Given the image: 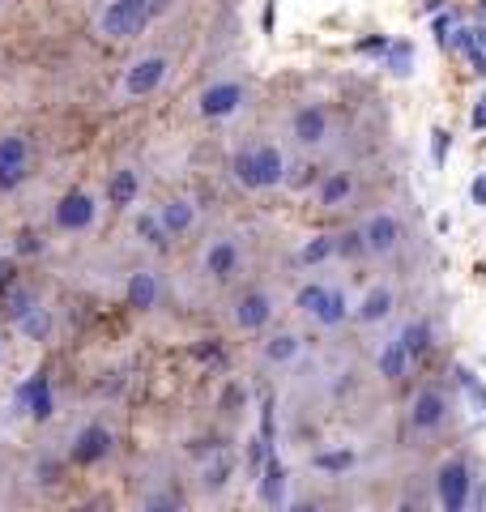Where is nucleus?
<instances>
[{
    "label": "nucleus",
    "mask_w": 486,
    "mask_h": 512,
    "mask_svg": "<svg viewBox=\"0 0 486 512\" xmlns=\"http://www.w3.org/2000/svg\"><path fill=\"white\" fill-rule=\"evenodd\" d=\"M231 180L243 192H273V188H286V175H290V158L278 141H248V146H235L231 150Z\"/></svg>",
    "instance_id": "f257e3e1"
},
{
    "label": "nucleus",
    "mask_w": 486,
    "mask_h": 512,
    "mask_svg": "<svg viewBox=\"0 0 486 512\" xmlns=\"http://www.w3.org/2000/svg\"><path fill=\"white\" fill-rule=\"evenodd\" d=\"M158 18L150 0H107V9L94 18V35L103 43H133L150 30Z\"/></svg>",
    "instance_id": "f03ea898"
},
{
    "label": "nucleus",
    "mask_w": 486,
    "mask_h": 512,
    "mask_svg": "<svg viewBox=\"0 0 486 512\" xmlns=\"http://www.w3.org/2000/svg\"><path fill=\"white\" fill-rule=\"evenodd\" d=\"M167 77H171V56L167 52H145L137 60H128V69L120 77V99L124 103L154 99V94L167 86Z\"/></svg>",
    "instance_id": "7ed1b4c3"
},
{
    "label": "nucleus",
    "mask_w": 486,
    "mask_h": 512,
    "mask_svg": "<svg viewBox=\"0 0 486 512\" xmlns=\"http://www.w3.org/2000/svg\"><path fill=\"white\" fill-rule=\"evenodd\" d=\"M243 107H248V86H243L239 77H214V82L201 86V94H197V116L205 124L235 120Z\"/></svg>",
    "instance_id": "20e7f679"
},
{
    "label": "nucleus",
    "mask_w": 486,
    "mask_h": 512,
    "mask_svg": "<svg viewBox=\"0 0 486 512\" xmlns=\"http://www.w3.org/2000/svg\"><path fill=\"white\" fill-rule=\"evenodd\" d=\"M35 175V141L30 133H0V197L18 192Z\"/></svg>",
    "instance_id": "39448f33"
},
{
    "label": "nucleus",
    "mask_w": 486,
    "mask_h": 512,
    "mask_svg": "<svg viewBox=\"0 0 486 512\" xmlns=\"http://www.w3.org/2000/svg\"><path fill=\"white\" fill-rule=\"evenodd\" d=\"M474 500V470L465 457H444L435 466V504L444 512H465Z\"/></svg>",
    "instance_id": "423d86ee"
},
{
    "label": "nucleus",
    "mask_w": 486,
    "mask_h": 512,
    "mask_svg": "<svg viewBox=\"0 0 486 512\" xmlns=\"http://www.w3.org/2000/svg\"><path fill=\"white\" fill-rule=\"evenodd\" d=\"M52 222L60 235H86L94 222H99V201H94L90 188H64L56 210H52Z\"/></svg>",
    "instance_id": "0eeeda50"
},
{
    "label": "nucleus",
    "mask_w": 486,
    "mask_h": 512,
    "mask_svg": "<svg viewBox=\"0 0 486 512\" xmlns=\"http://www.w3.org/2000/svg\"><path fill=\"white\" fill-rule=\"evenodd\" d=\"M273 316H278V299L265 286H248L243 295H235L231 303V325L239 333H265L273 325Z\"/></svg>",
    "instance_id": "6e6552de"
},
{
    "label": "nucleus",
    "mask_w": 486,
    "mask_h": 512,
    "mask_svg": "<svg viewBox=\"0 0 486 512\" xmlns=\"http://www.w3.org/2000/svg\"><path fill=\"white\" fill-rule=\"evenodd\" d=\"M329 137H333V116L324 103L307 99L290 111V141H295L299 150H320Z\"/></svg>",
    "instance_id": "1a4fd4ad"
},
{
    "label": "nucleus",
    "mask_w": 486,
    "mask_h": 512,
    "mask_svg": "<svg viewBox=\"0 0 486 512\" xmlns=\"http://www.w3.org/2000/svg\"><path fill=\"white\" fill-rule=\"evenodd\" d=\"M239 269H243V248H239L235 235L205 239V248H201V274L209 282H235Z\"/></svg>",
    "instance_id": "9d476101"
},
{
    "label": "nucleus",
    "mask_w": 486,
    "mask_h": 512,
    "mask_svg": "<svg viewBox=\"0 0 486 512\" xmlns=\"http://www.w3.org/2000/svg\"><path fill=\"white\" fill-rule=\"evenodd\" d=\"M116 453V436H111V427L107 423H86L73 436L69 444V461L77 470H94V466H103V461Z\"/></svg>",
    "instance_id": "9b49d317"
},
{
    "label": "nucleus",
    "mask_w": 486,
    "mask_h": 512,
    "mask_svg": "<svg viewBox=\"0 0 486 512\" xmlns=\"http://www.w3.org/2000/svg\"><path fill=\"white\" fill-rule=\"evenodd\" d=\"M405 423H410V431H418V436H431V431H440L448 423V393L435 389V384L418 389L410 410H405Z\"/></svg>",
    "instance_id": "f8f14e48"
},
{
    "label": "nucleus",
    "mask_w": 486,
    "mask_h": 512,
    "mask_svg": "<svg viewBox=\"0 0 486 512\" xmlns=\"http://www.w3.org/2000/svg\"><path fill=\"white\" fill-rule=\"evenodd\" d=\"M363 239H367V252L371 256H393L405 239V227L393 210H376L363 218Z\"/></svg>",
    "instance_id": "ddd939ff"
},
{
    "label": "nucleus",
    "mask_w": 486,
    "mask_h": 512,
    "mask_svg": "<svg viewBox=\"0 0 486 512\" xmlns=\"http://www.w3.org/2000/svg\"><path fill=\"white\" fill-rule=\"evenodd\" d=\"M158 218H162V227H167L171 239H188L197 231V201H192L188 192H171V197H162Z\"/></svg>",
    "instance_id": "4468645a"
},
{
    "label": "nucleus",
    "mask_w": 486,
    "mask_h": 512,
    "mask_svg": "<svg viewBox=\"0 0 486 512\" xmlns=\"http://www.w3.org/2000/svg\"><path fill=\"white\" fill-rule=\"evenodd\" d=\"M162 303V278L158 269H133L124 282V308L133 312H154Z\"/></svg>",
    "instance_id": "2eb2a0df"
},
{
    "label": "nucleus",
    "mask_w": 486,
    "mask_h": 512,
    "mask_svg": "<svg viewBox=\"0 0 486 512\" xmlns=\"http://www.w3.org/2000/svg\"><path fill=\"white\" fill-rule=\"evenodd\" d=\"M18 406H26V414L35 423H47L56 414V397H52V380H47V372H35L22 389H18Z\"/></svg>",
    "instance_id": "dca6fc26"
},
{
    "label": "nucleus",
    "mask_w": 486,
    "mask_h": 512,
    "mask_svg": "<svg viewBox=\"0 0 486 512\" xmlns=\"http://www.w3.org/2000/svg\"><path fill=\"white\" fill-rule=\"evenodd\" d=\"M354 188H359V180H354V171H324L320 184H316V205L320 210H342V205L354 197Z\"/></svg>",
    "instance_id": "f3484780"
},
{
    "label": "nucleus",
    "mask_w": 486,
    "mask_h": 512,
    "mask_svg": "<svg viewBox=\"0 0 486 512\" xmlns=\"http://www.w3.org/2000/svg\"><path fill=\"white\" fill-rule=\"evenodd\" d=\"M397 308V295H393V286H367V295L354 303V320L359 325H380V320H388Z\"/></svg>",
    "instance_id": "a211bd4d"
},
{
    "label": "nucleus",
    "mask_w": 486,
    "mask_h": 512,
    "mask_svg": "<svg viewBox=\"0 0 486 512\" xmlns=\"http://www.w3.org/2000/svg\"><path fill=\"white\" fill-rule=\"evenodd\" d=\"M141 197V175L133 167H116L107 175V210H128Z\"/></svg>",
    "instance_id": "6ab92c4d"
},
{
    "label": "nucleus",
    "mask_w": 486,
    "mask_h": 512,
    "mask_svg": "<svg viewBox=\"0 0 486 512\" xmlns=\"http://www.w3.org/2000/svg\"><path fill=\"white\" fill-rule=\"evenodd\" d=\"M299 355H303V342H299V333H290V329L269 333V338L261 342V359H265V367H290Z\"/></svg>",
    "instance_id": "aec40b11"
},
{
    "label": "nucleus",
    "mask_w": 486,
    "mask_h": 512,
    "mask_svg": "<svg viewBox=\"0 0 486 512\" xmlns=\"http://www.w3.org/2000/svg\"><path fill=\"white\" fill-rule=\"evenodd\" d=\"M256 483H261V500H265L269 508H282V504H286V487H290V474H286V466L278 461V453H269L265 470L256 474Z\"/></svg>",
    "instance_id": "412c9836"
},
{
    "label": "nucleus",
    "mask_w": 486,
    "mask_h": 512,
    "mask_svg": "<svg viewBox=\"0 0 486 512\" xmlns=\"http://www.w3.org/2000/svg\"><path fill=\"white\" fill-rule=\"evenodd\" d=\"M35 303H39V295L18 278L13 286H5V291H0V316H5L9 325H18V320H22L30 308H35Z\"/></svg>",
    "instance_id": "4be33fe9"
},
{
    "label": "nucleus",
    "mask_w": 486,
    "mask_h": 512,
    "mask_svg": "<svg viewBox=\"0 0 486 512\" xmlns=\"http://www.w3.org/2000/svg\"><path fill=\"white\" fill-rule=\"evenodd\" d=\"M133 235H137L150 252H167V248H171V235H167V227H162L158 210H141V214L133 218Z\"/></svg>",
    "instance_id": "5701e85b"
},
{
    "label": "nucleus",
    "mask_w": 486,
    "mask_h": 512,
    "mask_svg": "<svg viewBox=\"0 0 486 512\" xmlns=\"http://www.w3.org/2000/svg\"><path fill=\"white\" fill-rule=\"evenodd\" d=\"M350 316H354L350 295L342 291V286H329V299H324V308L316 312V325H320V329H342Z\"/></svg>",
    "instance_id": "b1692460"
},
{
    "label": "nucleus",
    "mask_w": 486,
    "mask_h": 512,
    "mask_svg": "<svg viewBox=\"0 0 486 512\" xmlns=\"http://www.w3.org/2000/svg\"><path fill=\"white\" fill-rule=\"evenodd\" d=\"M397 342L410 350V359H423V355H431V346H435V329H431V320L427 316H418V320H410L401 333H397Z\"/></svg>",
    "instance_id": "393cba45"
},
{
    "label": "nucleus",
    "mask_w": 486,
    "mask_h": 512,
    "mask_svg": "<svg viewBox=\"0 0 486 512\" xmlns=\"http://www.w3.org/2000/svg\"><path fill=\"white\" fill-rule=\"evenodd\" d=\"M18 329H22V338L26 342H47L56 333V316H52V308L47 303H35L22 320H18Z\"/></svg>",
    "instance_id": "a878e982"
},
{
    "label": "nucleus",
    "mask_w": 486,
    "mask_h": 512,
    "mask_svg": "<svg viewBox=\"0 0 486 512\" xmlns=\"http://www.w3.org/2000/svg\"><path fill=\"white\" fill-rule=\"evenodd\" d=\"M410 350H405L401 342H388L380 355H376V372H380V380H388V384H397L405 372H410Z\"/></svg>",
    "instance_id": "bb28decb"
},
{
    "label": "nucleus",
    "mask_w": 486,
    "mask_h": 512,
    "mask_svg": "<svg viewBox=\"0 0 486 512\" xmlns=\"http://www.w3.org/2000/svg\"><path fill=\"white\" fill-rule=\"evenodd\" d=\"M231 474H235V461L226 453H214V461L201 470V491H209V495L226 491V487H231Z\"/></svg>",
    "instance_id": "cd10ccee"
},
{
    "label": "nucleus",
    "mask_w": 486,
    "mask_h": 512,
    "mask_svg": "<svg viewBox=\"0 0 486 512\" xmlns=\"http://www.w3.org/2000/svg\"><path fill=\"white\" fill-rule=\"evenodd\" d=\"M333 248H337V261H363L367 252V239H363V227H346L333 235Z\"/></svg>",
    "instance_id": "c85d7f7f"
},
{
    "label": "nucleus",
    "mask_w": 486,
    "mask_h": 512,
    "mask_svg": "<svg viewBox=\"0 0 486 512\" xmlns=\"http://www.w3.org/2000/svg\"><path fill=\"white\" fill-rule=\"evenodd\" d=\"M324 299H329V282H303L295 291V312L316 320V312L324 308Z\"/></svg>",
    "instance_id": "c756f323"
},
{
    "label": "nucleus",
    "mask_w": 486,
    "mask_h": 512,
    "mask_svg": "<svg viewBox=\"0 0 486 512\" xmlns=\"http://www.w3.org/2000/svg\"><path fill=\"white\" fill-rule=\"evenodd\" d=\"M384 69L393 73V77H410V73H414V43H405V39L388 43V52H384Z\"/></svg>",
    "instance_id": "7c9ffc66"
},
{
    "label": "nucleus",
    "mask_w": 486,
    "mask_h": 512,
    "mask_svg": "<svg viewBox=\"0 0 486 512\" xmlns=\"http://www.w3.org/2000/svg\"><path fill=\"white\" fill-rule=\"evenodd\" d=\"M337 248H333V235H316V239H307V244L299 248V265L303 269H316L324 261H333Z\"/></svg>",
    "instance_id": "2f4dec72"
},
{
    "label": "nucleus",
    "mask_w": 486,
    "mask_h": 512,
    "mask_svg": "<svg viewBox=\"0 0 486 512\" xmlns=\"http://www.w3.org/2000/svg\"><path fill=\"white\" fill-rule=\"evenodd\" d=\"M354 461H359V457H354V448H329V453H316L312 457V466L320 474H346Z\"/></svg>",
    "instance_id": "473e14b6"
},
{
    "label": "nucleus",
    "mask_w": 486,
    "mask_h": 512,
    "mask_svg": "<svg viewBox=\"0 0 486 512\" xmlns=\"http://www.w3.org/2000/svg\"><path fill=\"white\" fill-rule=\"evenodd\" d=\"M312 184H320V167L316 163H290V175H286L290 192H307Z\"/></svg>",
    "instance_id": "72a5a7b5"
},
{
    "label": "nucleus",
    "mask_w": 486,
    "mask_h": 512,
    "mask_svg": "<svg viewBox=\"0 0 486 512\" xmlns=\"http://www.w3.org/2000/svg\"><path fill=\"white\" fill-rule=\"evenodd\" d=\"M261 440L269 448H273V440H278V402H273V397L261 402Z\"/></svg>",
    "instance_id": "f704fd0d"
},
{
    "label": "nucleus",
    "mask_w": 486,
    "mask_h": 512,
    "mask_svg": "<svg viewBox=\"0 0 486 512\" xmlns=\"http://www.w3.org/2000/svg\"><path fill=\"white\" fill-rule=\"evenodd\" d=\"M448 150H452V133L448 128H431V163L435 167L448 163Z\"/></svg>",
    "instance_id": "c9c22d12"
},
{
    "label": "nucleus",
    "mask_w": 486,
    "mask_h": 512,
    "mask_svg": "<svg viewBox=\"0 0 486 512\" xmlns=\"http://www.w3.org/2000/svg\"><path fill=\"white\" fill-rule=\"evenodd\" d=\"M388 43H393L388 35H367V39L354 43V52H363V56H384V52H388Z\"/></svg>",
    "instance_id": "e433bc0d"
},
{
    "label": "nucleus",
    "mask_w": 486,
    "mask_h": 512,
    "mask_svg": "<svg viewBox=\"0 0 486 512\" xmlns=\"http://www.w3.org/2000/svg\"><path fill=\"white\" fill-rule=\"evenodd\" d=\"M47 248V239L39 235V231H22L18 235V256H35V252H43Z\"/></svg>",
    "instance_id": "4c0bfd02"
},
{
    "label": "nucleus",
    "mask_w": 486,
    "mask_h": 512,
    "mask_svg": "<svg viewBox=\"0 0 486 512\" xmlns=\"http://www.w3.org/2000/svg\"><path fill=\"white\" fill-rule=\"evenodd\" d=\"M35 483H43V487H52V483H60V466L52 457H43L39 466H35Z\"/></svg>",
    "instance_id": "58836bf2"
},
{
    "label": "nucleus",
    "mask_w": 486,
    "mask_h": 512,
    "mask_svg": "<svg viewBox=\"0 0 486 512\" xmlns=\"http://www.w3.org/2000/svg\"><path fill=\"white\" fill-rule=\"evenodd\" d=\"M18 282V256H0V291Z\"/></svg>",
    "instance_id": "ea45409f"
},
{
    "label": "nucleus",
    "mask_w": 486,
    "mask_h": 512,
    "mask_svg": "<svg viewBox=\"0 0 486 512\" xmlns=\"http://www.w3.org/2000/svg\"><path fill=\"white\" fill-rule=\"evenodd\" d=\"M469 197H474V205H482V210H486V175H478V180L469 184Z\"/></svg>",
    "instance_id": "a19ab883"
},
{
    "label": "nucleus",
    "mask_w": 486,
    "mask_h": 512,
    "mask_svg": "<svg viewBox=\"0 0 486 512\" xmlns=\"http://www.w3.org/2000/svg\"><path fill=\"white\" fill-rule=\"evenodd\" d=\"M180 0H150V9H154V18H162V13H171Z\"/></svg>",
    "instance_id": "79ce46f5"
},
{
    "label": "nucleus",
    "mask_w": 486,
    "mask_h": 512,
    "mask_svg": "<svg viewBox=\"0 0 486 512\" xmlns=\"http://www.w3.org/2000/svg\"><path fill=\"white\" fill-rule=\"evenodd\" d=\"M469 124H474V128H478V133H482V128H486V107H482V103L474 107V116H469Z\"/></svg>",
    "instance_id": "37998d69"
},
{
    "label": "nucleus",
    "mask_w": 486,
    "mask_h": 512,
    "mask_svg": "<svg viewBox=\"0 0 486 512\" xmlns=\"http://www.w3.org/2000/svg\"><path fill=\"white\" fill-rule=\"evenodd\" d=\"M474 39H478V47H486V22L474 26Z\"/></svg>",
    "instance_id": "c03bdc74"
},
{
    "label": "nucleus",
    "mask_w": 486,
    "mask_h": 512,
    "mask_svg": "<svg viewBox=\"0 0 486 512\" xmlns=\"http://www.w3.org/2000/svg\"><path fill=\"white\" fill-rule=\"evenodd\" d=\"M478 13H482V22H486V0H478Z\"/></svg>",
    "instance_id": "a18cd8bd"
},
{
    "label": "nucleus",
    "mask_w": 486,
    "mask_h": 512,
    "mask_svg": "<svg viewBox=\"0 0 486 512\" xmlns=\"http://www.w3.org/2000/svg\"><path fill=\"white\" fill-rule=\"evenodd\" d=\"M478 103H482V107H486V90H482V99H478Z\"/></svg>",
    "instance_id": "49530a36"
},
{
    "label": "nucleus",
    "mask_w": 486,
    "mask_h": 512,
    "mask_svg": "<svg viewBox=\"0 0 486 512\" xmlns=\"http://www.w3.org/2000/svg\"><path fill=\"white\" fill-rule=\"evenodd\" d=\"M0 355H5V346H0Z\"/></svg>",
    "instance_id": "de8ad7c7"
}]
</instances>
